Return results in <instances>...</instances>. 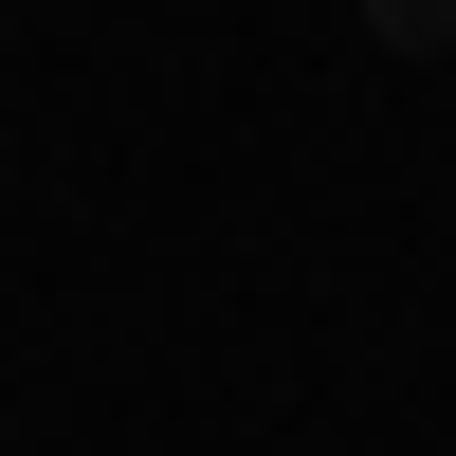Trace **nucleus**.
Here are the masks:
<instances>
[{
    "mask_svg": "<svg viewBox=\"0 0 456 456\" xmlns=\"http://www.w3.org/2000/svg\"><path fill=\"white\" fill-rule=\"evenodd\" d=\"M365 37H402V55H438V37H456V0H365Z\"/></svg>",
    "mask_w": 456,
    "mask_h": 456,
    "instance_id": "1",
    "label": "nucleus"
}]
</instances>
